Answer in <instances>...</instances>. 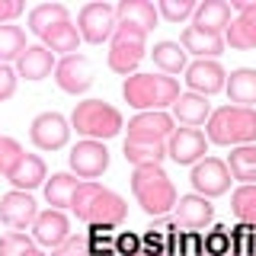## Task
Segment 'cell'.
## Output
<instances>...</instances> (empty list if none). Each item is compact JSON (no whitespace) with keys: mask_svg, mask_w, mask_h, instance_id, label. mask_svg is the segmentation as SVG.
I'll return each mask as SVG.
<instances>
[{"mask_svg":"<svg viewBox=\"0 0 256 256\" xmlns=\"http://www.w3.org/2000/svg\"><path fill=\"white\" fill-rule=\"evenodd\" d=\"M70 212L77 214V221L90 224L96 230L118 228L128 218V205L118 192H112L100 182H80L74 198H70Z\"/></svg>","mask_w":256,"mask_h":256,"instance_id":"1","label":"cell"},{"mask_svg":"<svg viewBox=\"0 0 256 256\" xmlns=\"http://www.w3.org/2000/svg\"><path fill=\"white\" fill-rule=\"evenodd\" d=\"M122 96L138 112H164L180 100V80L166 74H132L122 84Z\"/></svg>","mask_w":256,"mask_h":256,"instance_id":"2","label":"cell"},{"mask_svg":"<svg viewBox=\"0 0 256 256\" xmlns=\"http://www.w3.org/2000/svg\"><path fill=\"white\" fill-rule=\"evenodd\" d=\"M132 192L138 198L141 212L150 218H164L170 208H176V186L166 176V170L160 164L150 166H134L132 173Z\"/></svg>","mask_w":256,"mask_h":256,"instance_id":"3","label":"cell"},{"mask_svg":"<svg viewBox=\"0 0 256 256\" xmlns=\"http://www.w3.org/2000/svg\"><path fill=\"white\" fill-rule=\"evenodd\" d=\"M208 144H224V148H244L256 144V109L244 106H221L208 116Z\"/></svg>","mask_w":256,"mask_h":256,"instance_id":"4","label":"cell"},{"mask_svg":"<svg viewBox=\"0 0 256 256\" xmlns=\"http://www.w3.org/2000/svg\"><path fill=\"white\" fill-rule=\"evenodd\" d=\"M70 128H77V134H84L86 141H109L125 128V122L122 112L106 100H84L70 112Z\"/></svg>","mask_w":256,"mask_h":256,"instance_id":"5","label":"cell"},{"mask_svg":"<svg viewBox=\"0 0 256 256\" xmlns=\"http://www.w3.org/2000/svg\"><path fill=\"white\" fill-rule=\"evenodd\" d=\"M144 38L148 32H141L138 26H128V22H118L116 32L109 38V68L122 77H132L138 70V64L144 61L148 48H144Z\"/></svg>","mask_w":256,"mask_h":256,"instance_id":"6","label":"cell"},{"mask_svg":"<svg viewBox=\"0 0 256 256\" xmlns=\"http://www.w3.org/2000/svg\"><path fill=\"white\" fill-rule=\"evenodd\" d=\"M118 20H116V6L109 4H86L77 16V32H80V42H90V45H102L112 38Z\"/></svg>","mask_w":256,"mask_h":256,"instance_id":"7","label":"cell"},{"mask_svg":"<svg viewBox=\"0 0 256 256\" xmlns=\"http://www.w3.org/2000/svg\"><path fill=\"white\" fill-rule=\"evenodd\" d=\"M189 182H192V189H196V196L218 198V196H224V192L230 189V170H228V164H224V160L205 157V160H198V164L192 166Z\"/></svg>","mask_w":256,"mask_h":256,"instance_id":"8","label":"cell"},{"mask_svg":"<svg viewBox=\"0 0 256 256\" xmlns=\"http://www.w3.org/2000/svg\"><path fill=\"white\" fill-rule=\"evenodd\" d=\"M68 164H70V170H74L84 182H93L96 176H102L106 173V166H109V150H106V144L102 141H80L70 148V154H68Z\"/></svg>","mask_w":256,"mask_h":256,"instance_id":"9","label":"cell"},{"mask_svg":"<svg viewBox=\"0 0 256 256\" xmlns=\"http://www.w3.org/2000/svg\"><path fill=\"white\" fill-rule=\"evenodd\" d=\"M228 6L237 10V20H230L224 45L237 48V52L256 48V0H230Z\"/></svg>","mask_w":256,"mask_h":256,"instance_id":"10","label":"cell"},{"mask_svg":"<svg viewBox=\"0 0 256 256\" xmlns=\"http://www.w3.org/2000/svg\"><path fill=\"white\" fill-rule=\"evenodd\" d=\"M29 138L38 150H61L70 138V125L61 112H42V116L32 118Z\"/></svg>","mask_w":256,"mask_h":256,"instance_id":"11","label":"cell"},{"mask_svg":"<svg viewBox=\"0 0 256 256\" xmlns=\"http://www.w3.org/2000/svg\"><path fill=\"white\" fill-rule=\"evenodd\" d=\"M208 154V138L198 128H173V134L166 138V157H173L180 166H196L198 160Z\"/></svg>","mask_w":256,"mask_h":256,"instance_id":"12","label":"cell"},{"mask_svg":"<svg viewBox=\"0 0 256 256\" xmlns=\"http://www.w3.org/2000/svg\"><path fill=\"white\" fill-rule=\"evenodd\" d=\"M54 84L61 86L64 93H86L93 84V64L86 54H68V58H61L54 64Z\"/></svg>","mask_w":256,"mask_h":256,"instance_id":"13","label":"cell"},{"mask_svg":"<svg viewBox=\"0 0 256 256\" xmlns=\"http://www.w3.org/2000/svg\"><path fill=\"white\" fill-rule=\"evenodd\" d=\"M38 218V205L36 198L29 196V192H6L4 198H0V221L6 224L10 230H16V234H22L26 228H32Z\"/></svg>","mask_w":256,"mask_h":256,"instance_id":"14","label":"cell"},{"mask_svg":"<svg viewBox=\"0 0 256 256\" xmlns=\"http://www.w3.org/2000/svg\"><path fill=\"white\" fill-rule=\"evenodd\" d=\"M224 84H228V70H224L218 61L198 58V61H192L189 68H186V86H189L192 93H198V96L221 93Z\"/></svg>","mask_w":256,"mask_h":256,"instance_id":"15","label":"cell"},{"mask_svg":"<svg viewBox=\"0 0 256 256\" xmlns=\"http://www.w3.org/2000/svg\"><path fill=\"white\" fill-rule=\"evenodd\" d=\"M68 237H70L68 214H64V212H54V208H48V212H38L36 224H32V240H36L38 246H48V250H54V246H61Z\"/></svg>","mask_w":256,"mask_h":256,"instance_id":"16","label":"cell"},{"mask_svg":"<svg viewBox=\"0 0 256 256\" xmlns=\"http://www.w3.org/2000/svg\"><path fill=\"white\" fill-rule=\"evenodd\" d=\"M173 134V116L166 112H138L128 122V138L134 141H164Z\"/></svg>","mask_w":256,"mask_h":256,"instance_id":"17","label":"cell"},{"mask_svg":"<svg viewBox=\"0 0 256 256\" xmlns=\"http://www.w3.org/2000/svg\"><path fill=\"white\" fill-rule=\"evenodd\" d=\"M214 218V205L208 202V198L202 196H180L176 198V224L180 228H186V230H202L208 228Z\"/></svg>","mask_w":256,"mask_h":256,"instance_id":"18","label":"cell"},{"mask_svg":"<svg viewBox=\"0 0 256 256\" xmlns=\"http://www.w3.org/2000/svg\"><path fill=\"white\" fill-rule=\"evenodd\" d=\"M180 48L182 52H192L205 61H214L218 54H224V36H214V32H202L196 26H186L180 36Z\"/></svg>","mask_w":256,"mask_h":256,"instance_id":"19","label":"cell"},{"mask_svg":"<svg viewBox=\"0 0 256 256\" xmlns=\"http://www.w3.org/2000/svg\"><path fill=\"white\" fill-rule=\"evenodd\" d=\"M54 64L58 61H54V54L45 45H26V52L16 61V74L26 77V80H45L54 70Z\"/></svg>","mask_w":256,"mask_h":256,"instance_id":"20","label":"cell"},{"mask_svg":"<svg viewBox=\"0 0 256 256\" xmlns=\"http://www.w3.org/2000/svg\"><path fill=\"white\" fill-rule=\"evenodd\" d=\"M208 116H212V102L198 93H180V100L173 102V122H180L186 128L205 125Z\"/></svg>","mask_w":256,"mask_h":256,"instance_id":"21","label":"cell"},{"mask_svg":"<svg viewBox=\"0 0 256 256\" xmlns=\"http://www.w3.org/2000/svg\"><path fill=\"white\" fill-rule=\"evenodd\" d=\"M6 180L13 182L16 192H29L36 186H42V182L48 180V170H45V160L38 154H22V160L13 166V173L6 176Z\"/></svg>","mask_w":256,"mask_h":256,"instance_id":"22","label":"cell"},{"mask_svg":"<svg viewBox=\"0 0 256 256\" xmlns=\"http://www.w3.org/2000/svg\"><path fill=\"white\" fill-rule=\"evenodd\" d=\"M224 90H228V96H230L234 106L253 109L256 106V68H237V70H230Z\"/></svg>","mask_w":256,"mask_h":256,"instance_id":"23","label":"cell"},{"mask_svg":"<svg viewBox=\"0 0 256 256\" xmlns=\"http://www.w3.org/2000/svg\"><path fill=\"white\" fill-rule=\"evenodd\" d=\"M192 16H196L192 26L202 29V32H214V36L228 32V26H230V6L224 4V0H205V4L196 6Z\"/></svg>","mask_w":256,"mask_h":256,"instance_id":"24","label":"cell"},{"mask_svg":"<svg viewBox=\"0 0 256 256\" xmlns=\"http://www.w3.org/2000/svg\"><path fill=\"white\" fill-rule=\"evenodd\" d=\"M116 20L128 22V26H138L141 32H150L160 16H157V6L148 4V0H122L116 6Z\"/></svg>","mask_w":256,"mask_h":256,"instance_id":"25","label":"cell"},{"mask_svg":"<svg viewBox=\"0 0 256 256\" xmlns=\"http://www.w3.org/2000/svg\"><path fill=\"white\" fill-rule=\"evenodd\" d=\"M42 45L48 48V52H61L64 58L68 54H77V48H80V32L77 26L70 20H64V22H54L48 32H42Z\"/></svg>","mask_w":256,"mask_h":256,"instance_id":"26","label":"cell"},{"mask_svg":"<svg viewBox=\"0 0 256 256\" xmlns=\"http://www.w3.org/2000/svg\"><path fill=\"white\" fill-rule=\"evenodd\" d=\"M80 186L77 176L70 173H52V180H45V202L54 208V212H64V208H70V198H74V192Z\"/></svg>","mask_w":256,"mask_h":256,"instance_id":"27","label":"cell"},{"mask_svg":"<svg viewBox=\"0 0 256 256\" xmlns=\"http://www.w3.org/2000/svg\"><path fill=\"white\" fill-rule=\"evenodd\" d=\"M122 154H125V160L132 166H150V164H164L166 144L164 141H134V138H125Z\"/></svg>","mask_w":256,"mask_h":256,"instance_id":"28","label":"cell"},{"mask_svg":"<svg viewBox=\"0 0 256 256\" xmlns=\"http://www.w3.org/2000/svg\"><path fill=\"white\" fill-rule=\"evenodd\" d=\"M228 170L234 180H240L244 186H256V144H244V148H230L228 154Z\"/></svg>","mask_w":256,"mask_h":256,"instance_id":"29","label":"cell"},{"mask_svg":"<svg viewBox=\"0 0 256 256\" xmlns=\"http://www.w3.org/2000/svg\"><path fill=\"white\" fill-rule=\"evenodd\" d=\"M64 20H70V13H68L64 4H38V6L29 10V29L36 32L38 38H42V32H48L54 22H64Z\"/></svg>","mask_w":256,"mask_h":256,"instance_id":"30","label":"cell"},{"mask_svg":"<svg viewBox=\"0 0 256 256\" xmlns=\"http://www.w3.org/2000/svg\"><path fill=\"white\" fill-rule=\"evenodd\" d=\"M150 58L154 64L160 68V74H180V70H186V52L180 48V42H157L154 52H150Z\"/></svg>","mask_w":256,"mask_h":256,"instance_id":"31","label":"cell"},{"mask_svg":"<svg viewBox=\"0 0 256 256\" xmlns=\"http://www.w3.org/2000/svg\"><path fill=\"white\" fill-rule=\"evenodd\" d=\"M202 256H240V234L237 230L228 234V228H214L202 246Z\"/></svg>","mask_w":256,"mask_h":256,"instance_id":"32","label":"cell"},{"mask_svg":"<svg viewBox=\"0 0 256 256\" xmlns=\"http://www.w3.org/2000/svg\"><path fill=\"white\" fill-rule=\"evenodd\" d=\"M230 212L240 224L256 228V186H240L230 196Z\"/></svg>","mask_w":256,"mask_h":256,"instance_id":"33","label":"cell"},{"mask_svg":"<svg viewBox=\"0 0 256 256\" xmlns=\"http://www.w3.org/2000/svg\"><path fill=\"white\" fill-rule=\"evenodd\" d=\"M22 52H26V32L20 26H0V64L20 61Z\"/></svg>","mask_w":256,"mask_h":256,"instance_id":"34","label":"cell"},{"mask_svg":"<svg viewBox=\"0 0 256 256\" xmlns=\"http://www.w3.org/2000/svg\"><path fill=\"white\" fill-rule=\"evenodd\" d=\"M93 246H96V234L84 230V234H70L61 246H54L52 256H90Z\"/></svg>","mask_w":256,"mask_h":256,"instance_id":"35","label":"cell"},{"mask_svg":"<svg viewBox=\"0 0 256 256\" xmlns=\"http://www.w3.org/2000/svg\"><path fill=\"white\" fill-rule=\"evenodd\" d=\"M22 144L16 141V138H10V134H0V176H10L13 173V166L22 160Z\"/></svg>","mask_w":256,"mask_h":256,"instance_id":"36","label":"cell"},{"mask_svg":"<svg viewBox=\"0 0 256 256\" xmlns=\"http://www.w3.org/2000/svg\"><path fill=\"white\" fill-rule=\"evenodd\" d=\"M196 6H198L196 0H160L157 16H164L166 22H182L196 13Z\"/></svg>","mask_w":256,"mask_h":256,"instance_id":"37","label":"cell"},{"mask_svg":"<svg viewBox=\"0 0 256 256\" xmlns=\"http://www.w3.org/2000/svg\"><path fill=\"white\" fill-rule=\"evenodd\" d=\"M29 246H36V244H32L26 234H16V230L0 234V256H22Z\"/></svg>","mask_w":256,"mask_h":256,"instance_id":"38","label":"cell"},{"mask_svg":"<svg viewBox=\"0 0 256 256\" xmlns=\"http://www.w3.org/2000/svg\"><path fill=\"white\" fill-rule=\"evenodd\" d=\"M138 253H141V237H134V234L118 237V246H106L102 250V256H138Z\"/></svg>","mask_w":256,"mask_h":256,"instance_id":"39","label":"cell"},{"mask_svg":"<svg viewBox=\"0 0 256 256\" xmlns=\"http://www.w3.org/2000/svg\"><path fill=\"white\" fill-rule=\"evenodd\" d=\"M13 93H16V70L10 64H0V102L10 100Z\"/></svg>","mask_w":256,"mask_h":256,"instance_id":"40","label":"cell"},{"mask_svg":"<svg viewBox=\"0 0 256 256\" xmlns=\"http://www.w3.org/2000/svg\"><path fill=\"white\" fill-rule=\"evenodd\" d=\"M22 10H26V6H22L20 0H0V26H10L13 20H20Z\"/></svg>","mask_w":256,"mask_h":256,"instance_id":"41","label":"cell"},{"mask_svg":"<svg viewBox=\"0 0 256 256\" xmlns=\"http://www.w3.org/2000/svg\"><path fill=\"white\" fill-rule=\"evenodd\" d=\"M253 230H256V228H253ZM240 256H256V244H246L244 250H240Z\"/></svg>","mask_w":256,"mask_h":256,"instance_id":"42","label":"cell"},{"mask_svg":"<svg viewBox=\"0 0 256 256\" xmlns=\"http://www.w3.org/2000/svg\"><path fill=\"white\" fill-rule=\"evenodd\" d=\"M138 256H166V253H164V250H141Z\"/></svg>","mask_w":256,"mask_h":256,"instance_id":"43","label":"cell"},{"mask_svg":"<svg viewBox=\"0 0 256 256\" xmlns=\"http://www.w3.org/2000/svg\"><path fill=\"white\" fill-rule=\"evenodd\" d=\"M22 256H45V253H42V250H38V246H29V250H26V253H22Z\"/></svg>","mask_w":256,"mask_h":256,"instance_id":"44","label":"cell"}]
</instances>
